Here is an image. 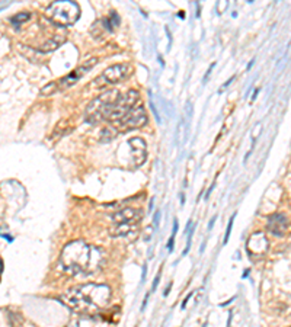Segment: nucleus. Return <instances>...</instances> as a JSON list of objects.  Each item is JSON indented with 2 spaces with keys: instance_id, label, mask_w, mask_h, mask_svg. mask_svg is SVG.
I'll return each mask as SVG.
<instances>
[{
  "instance_id": "24",
  "label": "nucleus",
  "mask_w": 291,
  "mask_h": 327,
  "mask_svg": "<svg viewBox=\"0 0 291 327\" xmlns=\"http://www.w3.org/2000/svg\"><path fill=\"white\" fill-rule=\"evenodd\" d=\"M233 80H235V76H232V77H230V79H229V80H227V82H226V83L223 84V87H221V90H223V89H226V87H227V86H229V84H230V83L233 82Z\"/></svg>"
},
{
  "instance_id": "23",
  "label": "nucleus",
  "mask_w": 291,
  "mask_h": 327,
  "mask_svg": "<svg viewBox=\"0 0 291 327\" xmlns=\"http://www.w3.org/2000/svg\"><path fill=\"white\" fill-rule=\"evenodd\" d=\"M153 223H155V224H153V227H155V228H158V227H159V223H160V211H159V209H158V212L155 214V220H153Z\"/></svg>"
},
{
  "instance_id": "30",
  "label": "nucleus",
  "mask_w": 291,
  "mask_h": 327,
  "mask_svg": "<svg viewBox=\"0 0 291 327\" xmlns=\"http://www.w3.org/2000/svg\"><path fill=\"white\" fill-rule=\"evenodd\" d=\"M12 327H15V326H12Z\"/></svg>"
},
{
  "instance_id": "27",
  "label": "nucleus",
  "mask_w": 291,
  "mask_h": 327,
  "mask_svg": "<svg viewBox=\"0 0 291 327\" xmlns=\"http://www.w3.org/2000/svg\"><path fill=\"white\" fill-rule=\"evenodd\" d=\"M215 220H217V215H214V217L211 218V221H210V224H208V230H211V227H212V224H214V221H215Z\"/></svg>"
},
{
  "instance_id": "16",
  "label": "nucleus",
  "mask_w": 291,
  "mask_h": 327,
  "mask_svg": "<svg viewBox=\"0 0 291 327\" xmlns=\"http://www.w3.org/2000/svg\"><path fill=\"white\" fill-rule=\"evenodd\" d=\"M58 90V84H57V82H51V83H48V84H45L42 89H41V96H51L53 93H55Z\"/></svg>"
},
{
  "instance_id": "14",
  "label": "nucleus",
  "mask_w": 291,
  "mask_h": 327,
  "mask_svg": "<svg viewBox=\"0 0 291 327\" xmlns=\"http://www.w3.org/2000/svg\"><path fill=\"white\" fill-rule=\"evenodd\" d=\"M135 227L137 224H117V228L112 230V236H127Z\"/></svg>"
},
{
  "instance_id": "11",
  "label": "nucleus",
  "mask_w": 291,
  "mask_h": 327,
  "mask_svg": "<svg viewBox=\"0 0 291 327\" xmlns=\"http://www.w3.org/2000/svg\"><path fill=\"white\" fill-rule=\"evenodd\" d=\"M130 147L132 151V160L135 166H141L146 159H147V144L143 138L140 137H134L128 141Z\"/></svg>"
},
{
  "instance_id": "28",
  "label": "nucleus",
  "mask_w": 291,
  "mask_h": 327,
  "mask_svg": "<svg viewBox=\"0 0 291 327\" xmlns=\"http://www.w3.org/2000/svg\"><path fill=\"white\" fill-rule=\"evenodd\" d=\"M191 297H192V294H189V295L186 297L185 300H184V302H182V308H185V307H186V302H188V300H189Z\"/></svg>"
},
{
  "instance_id": "29",
  "label": "nucleus",
  "mask_w": 291,
  "mask_h": 327,
  "mask_svg": "<svg viewBox=\"0 0 291 327\" xmlns=\"http://www.w3.org/2000/svg\"><path fill=\"white\" fill-rule=\"evenodd\" d=\"M253 63H255V60H252V61H250V63L248 64V69H246V70H250V67L253 66Z\"/></svg>"
},
{
  "instance_id": "31",
  "label": "nucleus",
  "mask_w": 291,
  "mask_h": 327,
  "mask_svg": "<svg viewBox=\"0 0 291 327\" xmlns=\"http://www.w3.org/2000/svg\"><path fill=\"white\" fill-rule=\"evenodd\" d=\"M0 37H1V35H0Z\"/></svg>"
},
{
  "instance_id": "25",
  "label": "nucleus",
  "mask_w": 291,
  "mask_h": 327,
  "mask_svg": "<svg viewBox=\"0 0 291 327\" xmlns=\"http://www.w3.org/2000/svg\"><path fill=\"white\" fill-rule=\"evenodd\" d=\"M214 188H215V182H212L211 188H210V189H208V192H207V195H206V198H208V197H210V194H211V192H212V189H214Z\"/></svg>"
},
{
  "instance_id": "4",
  "label": "nucleus",
  "mask_w": 291,
  "mask_h": 327,
  "mask_svg": "<svg viewBox=\"0 0 291 327\" xmlns=\"http://www.w3.org/2000/svg\"><path fill=\"white\" fill-rule=\"evenodd\" d=\"M120 95H121L120 90L112 89V90H108L105 93L99 95L96 99H93L86 109V121L89 124H98V123L104 121L109 106L120 98Z\"/></svg>"
},
{
  "instance_id": "17",
  "label": "nucleus",
  "mask_w": 291,
  "mask_h": 327,
  "mask_svg": "<svg viewBox=\"0 0 291 327\" xmlns=\"http://www.w3.org/2000/svg\"><path fill=\"white\" fill-rule=\"evenodd\" d=\"M31 18V13H28V12H22V13H18L16 16H13V18H10V22L13 24L15 26H21L24 22H27L28 19Z\"/></svg>"
},
{
  "instance_id": "18",
  "label": "nucleus",
  "mask_w": 291,
  "mask_h": 327,
  "mask_svg": "<svg viewBox=\"0 0 291 327\" xmlns=\"http://www.w3.org/2000/svg\"><path fill=\"white\" fill-rule=\"evenodd\" d=\"M235 218H236V214H233V215H232V218H230V221H229V226H227L226 234H224V240H223V243H224V245H227V242H229V239H230V234H232V228H233Z\"/></svg>"
},
{
  "instance_id": "7",
  "label": "nucleus",
  "mask_w": 291,
  "mask_h": 327,
  "mask_svg": "<svg viewBox=\"0 0 291 327\" xmlns=\"http://www.w3.org/2000/svg\"><path fill=\"white\" fill-rule=\"evenodd\" d=\"M131 66L127 63L123 64H114L108 67L105 72L101 76V80H104L106 84H117L123 80H125L128 76L131 75Z\"/></svg>"
},
{
  "instance_id": "3",
  "label": "nucleus",
  "mask_w": 291,
  "mask_h": 327,
  "mask_svg": "<svg viewBox=\"0 0 291 327\" xmlns=\"http://www.w3.org/2000/svg\"><path fill=\"white\" fill-rule=\"evenodd\" d=\"M45 16L58 26H70L76 24L80 16V7L78 3L64 0V1H54L45 10Z\"/></svg>"
},
{
  "instance_id": "2",
  "label": "nucleus",
  "mask_w": 291,
  "mask_h": 327,
  "mask_svg": "<svg viewBox=\"0 0 291 327\" xmlns=\"http://www.w3.org/2000/svg\"><path fill=\"white\" fill-rule=\"evenodd\" d=\"M105 252L84 242H72L61 252V265L70 274H93L105 265Z\"/></svg>"
},
{
  "instance_id": "19",
  "label": "nucleus",
  "mask_w": 291,
  "mask_h": 327,
  "mask_svg": "<svg viewBox=\"0 0 291 327\" xmlns=\"http://www.w3.org/2000/svg\"><path fill=\"white\" fill-rule=\"evenodd\" d=\"M261 132H262V123H256V125L253 126V129H252V141H253V144L259 138Z\"/></svg>"
},
{
  "instance_id": "10",
  "label": "nucleus",
  "mask_w": 291,
  "mask_h": 327,
  "mask_svg": "<svg viewBox=\"0 0 291 327\" xmlns=\"http://www.w3.org/2000/svg\"><path fill=\"white\" fill-rule=\"evenodd\" d=\"M268 230L277 236V237H283L287 230H289V218L284 214H272L268 217Z\"/></svg>"
},
{
  "instance_id": "5",
  "label": "nucleus",
  "mask_w": 291,
  "mask_h": 327,
  "mask_svg": "<svg viewBox=\"0 0 291 327\" xmlns=\"http://www.w3.org/2000/svg\"><path fill=\"white\" fill-rule=\"evenodd\" d=\"M140 99V93L137 90H128L127 93H121L120 98L114 102L105 115V120L117 123L118 120H121L125 114H128L134 108V105Z\"/></svg>"
},
{
  "instance_id": "13",
  "label": "nucleus",
  "mask_w": 291,
  "mask_h": 327,
  "mask_svg": "<svg viewBox=\"0 0 291 327\" xmlns=\"http://www.w3.org/2000/svg\"><path fill=\"white\" fill-rule=\"evenodd\" d=\"M64 42H66V37H63V35H55L51 40H48L44 45H41V47H40V51L44 52V54L51 52V51H55L57 48H60L61 44H64Z\"/></svg>"
},
{
  "instance_id": "15",
  "label": "nucleus",
  "mask_w": 291,
  "mask_h": 327,
  "mask_svg": "<svg viewBox=\"0 0 291 327\" xmlns=\"http://www.w3.org/2000/svg\"><path fill=\"white\" fill-rule=\"evenodd\" d=\"M117 135H118V131H117L114 126H111V128H105V129L102 131V134H101V141H102V143H108V141L114 140Z\"/></svg>"
},
{
  "instance_id": "22",
  "label": "nucleus",
  "mask_w": 291,
  "mask_h": 327,
  "mask_svg": "<svg viewBox=\"0 0 291 327\" xmlns=\"http://www.w3.org/2000/svg\"><path fill=\"white\" fill-rule=\"evenodd\" d=\"M214 67H215V63H211V66L208 67V70H207V73H206V76H204V79H203V83H206V82L208 80V77L211 76V72H212V69H214Z\"/></svg>"
},
{
  "instance_id": "21",
  "label": "nucleus",
  "mask_w": 291,
  "mask_h": 327,
  "mask_svg": "<svg viewBox=\"0 0 291 327\" xmlns=\"http://www.w3.org/2000/svg\"><path fill=\"white\" fill-rule=\"evenodd\" d=\"M160 275H162V271H160L159 274H158V275H156V278H155V281H153V286H152V292H155V291H156V286H158V285H159V282H160ZM152 292H150V294H152Z\"/></svg>"
},
{
  "instance_id": "12",
  "label": "nucleus",
  "mask_w": 291,
  "mask_h": 327,
  "mask_svg": "<svg viewBox=\"0 0 291 327\" xmlns=\"http://www.w3.org/2000/svg\"><path fill=\"white\" fill-rule=\"evenodd\" d=\"M268 250V239L264 233H255L248 240V252L252 256H261Z\"/></svg>"
},
{
  "instance_id": "6",
  "label": "nucleus",
  "mask_w": 291,
  "mask_h": 327,
  "mask_svg": "<svg viewBox=\"0 0 291 327\" xmlns=\"http://www.w3.org/2000/svg\"><path fill=\"white\" fill-rule=\"evenodd\" d=\"M149 118L146 114L144 106L137 105L134 106L128 114H125L121 120H118L117 123H114V128L120 132V131H131L135 128H141L147 124Z\"/></svg>"
},
{
  "instance_id": "26",
  "label": "nucleus",
  "mask_w": 291,
  "mask_h": 327,
  "mask_svg": "<svg viewBox=\"0 0 291 327\" xmlns=\"http://www.w3.org/2000/svg\"><path fill=\"white\" fill-rule=\"evenodd\" d=\"M170 288H172V282H170V284L167 285V288L165 289V292H163V295H165V297H166V295L169 294V291H170Z\"/></svg>"
},
{
  "instance_id": "9",
  "label": "nucleus",
  "mask_w": 291,
  "mask_h": 327,
  "mask_svg": "<svg viewBox=\"0 0 291 327\" xmlns=\"http://www.w3.org/2000/svg\"><path fill=\"white\" fill-rule=\"evenodd\" d=\"M143 218V209L124 208L112 214V220L115 224H138Z\"/></svg>"
},
{
  "instance_id": "1",
  "label": "nucleus",
  "mask_w": 291,
  "mask_h": 327,
  "mask_svg": "<svg viewBox=\"0 0 291 327\" xmlns=\"http://www.w3.org/2000/svg\"><path fill=\"white\" fill-rule=\"evenodd\" d=\"M111 297L112 291L108 285L84 284L67 289L60 295V301L75 313L95 316L109 305Z\"/></svg>"
},
{
  "instance_id": "8",
  "label": "nucleus",
  "mask_w": 291,
  "mask_h": 327,
  "mask_svg": "<svg viewBox=\"0 0 291 327\" xmlns=\"http://www.w3.org/2000/svg\"><path fill=\"white\" fill-rule=\"evenodd\" d=\"M96 63H98V58H95V57L90 58V60H87L84 64H82V66L78 67L76 70H73L70 75H67L66 77L60 79V80L57 82L58 87H61V89H67V87L73 86V84H75L76 82H79L80 79L86 75V73H89V72L92 70V67L96 66Z\"/></svg>"
},
{
  "instance_id": "20",
  "label": "nucleus",
  "mask_w": 291,
  "mask_h": 327,
  "mask_svg": "<svg viewBox=\"0 0 291 327\" xmlns=\"http://www.w3.org/2000/svg\"><path fill=\"white\" fill-rule=\"evenodd\" d=\"M146 231H147V234H144V240L146 242H149L150 239H152V236H153V231H155V227L153 226H149L146 228Z\"/></svg>"
}]
</instances>
